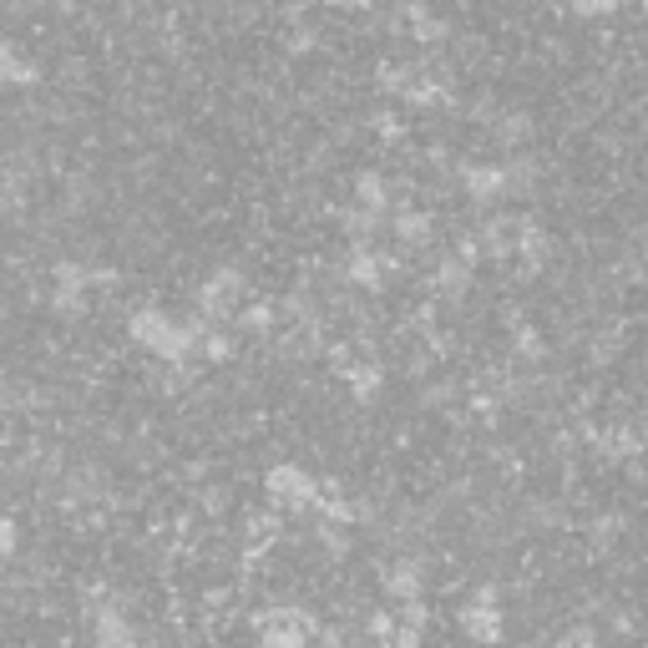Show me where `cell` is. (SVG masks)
<instances>
[{
  "label": "cell",
  "mask_w": 648,
  "mask_h": 648,
  "mask_svg": "<svg viewBox=\"0 0 648 648\" xmlns=\"http://www.w3.org/2000/svg\"><path fill=\"white\" fill-rule=\"evenodd\" d=\"M127 335H133V345L158 354L162 365H188L192 354H198V345H203L208 324L192 320V314L177 320V314L158 310V304H142V310H133V320H127Z\"/></svg>",
  "instance_id": "1"
},
{
  "label": "cell",
  "mask_w": 648,
  "mask_h": 648,
  "mask_svg": "<svg viewBox=\"0 0 648 648\" xmlns=\"http://www.w3.org/2000/svg\"><path fill=\"white\" fill-rule=\"evenodd\" d=\"M244 284H249V279H244V269L219 264L203 284H198V295H192V304H198L192 320H203L208 329H219L223 320H234L238 304H244Z\"/></svg>",
  "instance_id": "2"
},
{
  "label": "cell",
  "mask_w": 648,
  "mask_h": 648,
  "mask_svg": "<svg viewBox=\"0 0 648 648\" xmlns=\"http://www.w3.org/2000/svg\"><path fill=\"white\" fill-rule=\"evenodd\" d=\"M264 497L279 507V512H310L314 497H320V476L304 472L299 461H279L264 472Z\"/></svg>",
  "instance_id": "3"
},
{
  "label": "cell",
  "mask_w": 648,
  "mask_h": 648,
  "mask_svg": "<svg viewBox=\"0 0 648 648\" xmlns=\"http://www.w3.org/2000/svg\"><path fill=\"white\" fill-rule=\"evenodd\" d=\"M457 623H461V634L472 638L476 648H497L501 644V628H507V613H501L497 588H491V583H486V588H476L472 598L461 603Z\"/></svg>",
  "instance_id": "4"
},
{
  "label": "cell",
  "mask_w": 648,
  "mask_h": 648,
  "mask_svg": "<svg viewBox=\"0 0 648 648\" xmlns=\"http://www.w3.org/2000/svg\"><path fill=\"white\" fill-rule=\"evenodd\" d=\"M91 634H97V648H142L137 638V623L127 613V603H102L91 608Z\"/></svg>",
  "instance_id": "5"
},
{
  "label": "cell",
  "mask_w": 648,
  "mask_h": 648,
  "mask_svg": "<svg viewBox=\"0 0 648 648\" xmlns=\"http://www.w3.org/2000/svg\"><path fill=\"white\" fill-rule=\"evenodd\" d=\"M381 588H385V598H390L396 608L421 603V593H426V568H421L415 558L385 562V568H381Z\"/></svg>",
  "instance_id": "6"
},
{
  "label": "cell",
  "mask_w": 648,
  "mask_h": 648,
  "mask_svg": "<svg viewBox=\"0 0 648 648\" xmlns=\"http://www.w3.org/2000/svg\"><path fill=\"white\" fill-rule=\"evenodd\" d=\"M461 192L476 208L507 203V183H501V162H461Z\"/></svg>",
  "instance_id": "7"
},
{
  "label": "cell",
  "mask_w": 648,
  "mask_h": 648,
  "mask_svg": "<svg viewBox=\"0 0 648 648\" xmlns=\"http://www.w3.org/2000/svg\"><path fill=\"white\" fill-rule=\"evenodd\" d=\"M396 269V253H375V249H350V259H345V284L350 289H365V295H375V289H385V274Z\"/></svg>",
  "instance_id": "8"
},
{
  "label": "cell",
  "mask_w": 648,
  "mask_h": 648,
  "mask_svg": "<svg viewBox=\"0 0 648 648\" xmlns=\"http://www.w3.org/2000/svg\"><path fill=\"white\" fill-rule=\"evenodd\" d=\"M385 228H390V234H396L406 249H426L431 238H436V219H431L426 208H411V203L396 208V213L385 219Z\"/></svg>",
  "instance_id": "9"
},
{
  "label": "cell",
  "mask_w": 648,
  "mask_h": 648,
  "mask_svg": "<svg viewBox=\"0 0 648 648\" xmlns=\"http://www.w3.org/2000/svg\"><path fill=\"white\" fill-rule=\"evenodd\" d=\"M354 208H365L375 219H390V208H396V192H390V177L385 173H354Z\"/></svg>",
  "instance_id": "10"
},
{
  "label": "cell",
  "mask_w": 648,
  "mask_h": 648,
  "mask_svg": "<svg viewBox=\"0 0 648 648\" xmlns=\"http://www.w3.org/2000/svg\"><path fill=\"white\" fill-rule=\"evenodd\" d=\"M400 21L411 26V41H421V46H441L446 36H451V21L436 15L431 5H421V0H411V5L400 11Z\"/></svg>",
  "instance_id": "11"
},
{
  "label": "cell",
  "mask_w": 648,
  "mask_h": 648,
  "mask_svg": "<svg viewBox=\"0 0 648 648\" xmlns=\"http://www.w3.org/2000/svg\"><path fill=\"white\" fill-rule=\"evenodd\" d=\"M472 279H476V269H466L461 259H451V253H441L436 269H431V284H436L441 299H466L472 295Z\"/></svg>",
  "instance_id": "12"
},
{
  "label": "cell",
  "mask_w": 648,
  "mask_h": 648,
  "mask_svg": "<svg viewBox=\"0 0 648 648\" xmlns=\"http://www.w3.org/2000/svg\"><path fill=\"white\" fill-rule=\"evenodd\" d=\"M339 228L350 238V249H375V234L385 228V219H375V213L350 203V208H339Z\"/></svg>",
  "instance_id": "13"
},
{
  "label": "cell",
  "mask_w": 648,
  "mask_h": 648,
  "mask_svg": "<svg viewBox=\"0 0 648 648\" xmlns=\"http://www.w3.org/2000/svg\"><path fill=\"white\" fill-rule=\"evenodd\" d=\"M41 72H36V61H26L15 51V41H0V87H36Z\"/></svg>",
  "instance_id": "14"
},
{
  "label": "cell",
  "mask_w": 648,
  "mask_h": 648,
  "mask_svg": "<svg viewBox=\"0 0 648 648\" xmlns=\"http://www.w3.org/2000/svg\"><path fill=\"white\" fill-rule=\"evenodd\" d=\"M238 329L244 335H253V339H264V335H274L279 329V304H269V299H253V304H238Z\"/></svg>",
  "instance_id": "15"
},
{
  "label": "cell",
  "mask_w": 648,
  "mask_h": 648,
  "mask_svg": "<svg viewBox=\"0 0 648 648\" xmlns=\"http://www.w3.org/2000/svg\"><path fill=\"white\" fill-rule=\"evenodd\" d=\"M345 381H350V396L360 400V406H370V400L381 396L385 370H381V365H370V360H360V365H345Z\"/></svg>",
  "instance_id": "16"
},
{
  "label": "cell",
  "mask_w": 648,
  "mask_h": 648,
  "mask_svg": "<svg viewBox=\"0 0 648 648\" xmlns=\"http://www.w3.org/2000/svg\"><path fill=\"white\" fill-rule=\"evenodd\" d=\"M501 183H507V198H532L537 192V162L532 158L501 162Z\"/></svg>",
  "instance_id": "17"
},
{
  "label": "cell",
  "mask_w": 648,
  "mask_h": 648,
  "mask_svg": "<svg viewBox=\"0 0 648 648\" xmlns=\"http://www.w3.org/2000/svg\"><path fill=\"white\" fill-rule=\"evenodd\" d=\"M512 223L516 219H486V228L476 234V249L486 259H512Z\"/></svg>",
  "instance_id": "18"
},
{
  "label": "cell",
  "mask_w": 648,
  "mask_h": 648,
  "mask_svg": "<svg viewBox=\"0 0 648 648\" xmlns=\"http://www.w3.org/2000/svg\"><path fill=\"white\" fill-rule=\"evenodd\" d=\"M198 354H203V360H213V365L234 360V335H223V329H208L203 345H198Z\"/></svg>",
  "instance_id": "19"
},
{
  "label": "cell",
  "mask_w": 648,
  "mask_h": 648,
  "mask_svg": "<svg viewBox=\"0 0 648 648\" xmlns=\"http://www.w3.org/2000/svg\"><path fill=\"white\" fill-rule=\"evenodd\" d=\"M512 345H516V354H522V360H532V365L543 360V339H537V329H516Z\"/></svg>",
  "instance_id": "20"
},
{
  "label": "cell",
  "mask_w": 648,
  "mask_h": 648,
  "mask_svg": "<svg viewBox=\"0 0 648 648\" xmlns=\"http://www.w3.org/2000/svg\"><path fill=\"white\" fill-rule=\"evenodd\" d=\"M15 547H21V527H15V516L0 512V562L15 558Z\"/></svg>",
  "instance_id": "21"
},
{
  "label": "cell",
  "mask_w": 648,
  "mask_h": 648,
  "mask_svg": "<svg viewBox=\"0 0 648 648\" xmlns=\"http://www.w3.org/2000/svg\"><path fill=\"white\" fill-rule=\"evenodd\" d=\"M497 137L501 142H522V137H527V117H522V112H507V117L497 122Z\"/></svg>",
  "instance_id": "22"
},
{
  "label": "cell",
  "mask_w": 648,
  "mask_h": 648,
  "mask_svg": "<svg viewBox=\"0 0 648 648\" xmlns=\"http://www.w3.org/2000/svg\"><path fill=\"white\" fill-rule=\"evenodd\" d=\"M51 310H57L61 320H76V314L87 310V299H76V295H57V289H51Z\"/></svg>",
  "instance_id": "23"
},
{
  "label": "cell",
  "mask_w": 648,
  "mask_h": 648,
  "mask_svg": "<svg viewBox=\"0 0 648 648\" xmlns=\"http://www.w3.org/2000/svg\"><path fill=\"white\" fill-rule=\"evenodd\" d=\"M370 634L381 638V644H390V638H396V613H390V608H381V613L370 619Z\"/></svg>",
  "instance_id": "24"
},
{
  "label": "cell",
  "mask_w": 648,
  "mask_h": 648,
  "mask_svg": "<svg viewBox=\"0 0 648 648\" xmlns=\"http://www.w3.org/2000/svg\"><path fill=\"white\" fill-rule=\"evenodd\" d=\"M558 648H598V634L593 628H573V634H562Z\"/></svg>",
  "instance_id": "25"
},
{
  "label": "cell",
  "mask_w": 648,
  "mask_h": 648,
  "mask_svg": "<svg viewBox=\"0 0 648 648\" xmlns=\"http://www.w3.org/2000/svg\"><path fill=\"white\" fill-rule=\"evenodd\" d=\"M390 648H421V628H400V623H396V638H390Z\"/></svg>",
  "instance_id": "26"
}]
</instances>
